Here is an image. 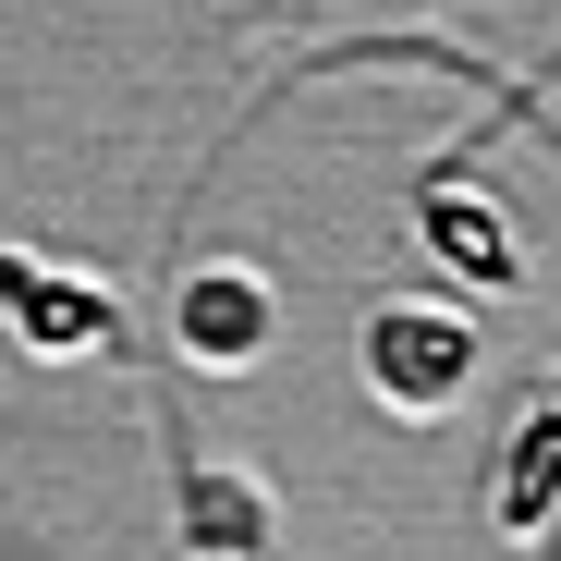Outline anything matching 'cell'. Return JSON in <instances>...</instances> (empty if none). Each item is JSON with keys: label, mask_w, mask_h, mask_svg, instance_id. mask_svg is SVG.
<instances>
[{"label": "cell", "mask_w": 561, "mask_h": 561, "mask_svg": "<svg viewBox=\"0 0 561 561\" xmlns=\"http://www.w3.org/2000/svg\"><path fill=\"white\" fill-rule=\"evenodd\" d=\"M463 379H477V318H451V306H379L366 318V391L379 403L439 415Z\"/></svg>", "instance_id": "1"}, {"label": "cell", "mask_w": 561, "mask_h": 561, "mask_svg": "<svg viewBox=\"0 0 561 561\" xmlns=\"http://www.w3.org/2000/svg\"><path fill=\"white\" fill-rule=\"evenodd\" d=\"M0 318H13L25 354H111L123 342V306L85 268H49V256H0Z\"/></svg>", "instance_id": "2"}, {"label": "cell", "mask_w": 561, "mask_h": 561, "mask_svg": "<svg viewBox=\"0 0 561 561\" xmlns=\"http://www.w3.org/2000/svg\"><path fill=\"white\" fill-rule=\"evenodd\" d=\"M268 330H280V306H268L256 268H196V280L171 294V342L196 354V366H256Z\"/></svg>", "instance_id": "3"}, {"label": "cell", "mask_w": 561, "mask_h": 561, "mask_svg": "<svg viewBox=\"0 0 561 561\" xmlns=\"http://www.w3.org/2000/svg\"><path fill=\"white\" fill-rule=\"evenodd\" d=\"M561 525V366L537 379L525 427L501 439V537H549Z\"/></svg>", "instance_id": "4"}, {"label": "cell", "mask_w": 561, "mask_h": 561, "mask_svg": "<svg viewBox=\"0 0 561 561\" xmlns=\"http://www.w3.org/2000/svg\"><path fill=\"white\" fill-rule=\"evenodd\" d=\"M415 232H427L463 280H477V294H501V280L525 268L513 232H501V208H489V196H463V183H427V196H415Z\"/></svg>", "instance_id": "5"}, {"label": "cell", "mask_w": 561, "mask_h": 561, "mask_svg": "<svg viewBox=\"0 0 561 561\" xmlns=\"http://www.w3.org/2000/svg\"><path fill=\"white\" fill-rule=\"evenodd\" d=\"M183 537L232 549V561H268V489L256 477H220V463H183Z\"/></svg>", "instance_id": "6"}, {"label": "cell", "mask_w": 561, "mask_h": 561, "mask_svg": "<svg viewBox=\"0 0 561 561\" xmlns=\"http://www.w3.org/2000/svg\"><path fill=\"white\" fill-rule=\"evenodd\" d=\"M196 561H232V549H196Z\"/></svg>", "instance_id": "7"}]
</instances>
